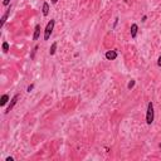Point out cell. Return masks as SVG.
<instances>
[{"mask_svg":"<svg viewBox=\"0 0 161 161\" xmlns=\"http://www.w3.org/2000/svg\"><path fill=\"white\" fill-rule=\"evenodd\" d=\"M154 103L148 102L147 103V112H146V123L151 125L154 122Z\"/></svg>","mask_w":161,"mask_h":161,"instance_id":"1","label":"cell"},{"mask_svg":"<svg viewBox=\"0 0 161 161\" xmlns=\"http://www.w3.org/2000/svg\"><path fill=\"white\" fill-rule=\"evenodd\" d=\"M54 24H55L54 19H51V21H48V24H47L44 30V40H48L51 38V34L53 33V29H54Z\"/></svg>","mask_w":161,"mask_h":161,"instance_id":"2","label":"cell"},{"mask_svg":"<svg viewBox=\"0 0 161 161\" xmlns=\"http://www.w3.org/2000/svg\"><path fill=\"white\" fill-rule=\"evenodd\" d=\"M18 99H19V95H15V96L10 99V103H9V106H8V108H7V111H5V113H9L10 111L13 110L14 108V106L16 104V102H18Z\"/></svg>","mask_w":161,"mask_h":161,"instance_id":"3","label":"cell"},{"mask_svg":"<svg viewBox=\"0 0 161 161\" xmlns=\"http://www.w3.org/2000/svg\"><path fill=\"white\" fill-rule=\"evenodd\" d=\"M117 52L116 51H107L106 52V59H108V60H115L117 58Z\"/></svg>","mask_w":161,"mask_h":161,"instance_id":"4","label":"cell"},{"mask_svg":"<svg viewBox=\"0 0 161 161\" xmlns=\"http://www.w3.org/2000/svg\"><path fill=\"white\" fill-rule=\"evenodd\" d=\"M9 14H10V8H8L7 12H5V14L3 15V18H1V23H0V28H3L4 26V24H5V21H7L8 16H9Z\"/></svg>","mask_w":161,"mask_h":161,"instance_id":"5","label":"cell"},{"mask_svg":"<svg viewBox=\"0 0 161 161\" xmlns=\"http://www.w3.org/2000/svg\"><path fill=\"white\" fill-rule=\"evenodd\" d=\"M137 32H138V26H137V24H132V25H131V37H132L134 39L137 37Z\"/></svg>","mask_w":161,"mask_h":161,"instance_id":"6","label":"cell"},{"mask_svg":"<svg viewBox=\"0 0 161 161\" xmlns=\"http://www.w3.org/2000/svg\"><path fill=\"white\" fill-rule=\"evenodd\" d=\"M39 35H40V25H37L35 29H34V35H33V39L34 40H38Z\"/></svg>","mask_w":161,"mask_h":161,"instance_id":"7","label":"cell"},{"mask_svg":"<svg viewBox=\"0 0 161 161\" xmlns=\"http://www.w3.org/2000/svg\"><path fill=\"white\" fill-rule=\"evenodd\" d=\"M57 47H58V43H57V42H54V43L51 45V49H49V54H51V55H54V54H55Z\"/></svg>","mask_w":161,"mask_h":161,"instance_id":"8","label":"cell"},{"mask_svg":"<svg viewBox=\"0 0 161 161\" xmlns=\"http://www.w3.org/2000/svg\"><path fill=\"white\" fill-rule=\"evenodd\" d=\"M42 12H43V15H44V16H47V15L49 14V4H48V3H44V4H43V10H42Z\"/></svg>","mask_w":161,"mask_h":161,"instance_id":"9","label":"cell"},{"mask_svg":"<svg viewBox=\"0 0 161 161\" xmlns=\"http://www.w3.org/2000/svg\"><path fill=\"white\" fill-rule=\"evenodd\" d=\"M0 101H1V102H0L1 106H5L7 102L9 101V96H8V95H3V97H1V99H0Z\"/></svg>","mask_w":161,"mask_h":161,"instance_id":"10","label":"cell"},{"mask_svg":"<svg viewBox=\"0 0 161 161\" xmlns=\"http://www.w3.org/2000/svg\"><path fill=\"white\" fill-rule=\"evenodd\" d=\"M3 52H4V53H8V52H9V44H8V42H4V43H3Z\"/></svg>","mask_w":161,"mask_h":161,"instance_id":"11","label":"cell"},{"mask_svg":"<svg viewBox=\"0 0 161 161\" xmlns=\"http://www.w3.org/2000/svg\"><path fill=\"white\" fill-rule=\"evenodd\" d=\"M134 86H135V81H134V79H131V82L127 84V88L131 90V88H134Z\"/></svg>","mask_w":161,"mask_h":161,"instance_id":"12","label":"cell"},{"mask_svg":"<svg viewBox=\"0 0 161 161\" xmlns=\"http://www.w3.org/2000/svg\"><path fill=\"white\" fill-rule=\"evenodd\" d=\"M37 49H38V47H34V51H33V53H32V55H30V58H34V55H35V52H37Z\"/></svg>","mask_w":161,"mask_h":161,"instance_id":"13","label":"cell"},{"mask_svg":"<svg viewBox=\"0 0 161 161\" xmlns=\"http://www.w3.org/2000/svg\"><path fill=\"white\" fill-rule=\"evenodd\" d=\"M9 3H10V0H4V1H3V5H4V7H8Z\"/></svg>","mask_w":161,"mask_h":161,"instance_id":"14","label":"cell"},{"mask_svg":"<svg viewBox=\"0 0 161 161\" xmlns=\"http://www.w3.org/2000/svg\"><path fill=\"white\" fill-rule=\"evenodd\" d=\"M33 88H34V84H30V86L28 87V90H26V91H28V92H32Z\"/></svg>","mask_w":161,"mask_h":161,"instance_id":"15","label":"cell"},{"mask_svg":"<svg viewBox=\"0 0 161 161\" xmlns=\"http://www.w3.org/2000/svg\"><path fill=\"white\" fill-rule=\"evenodd\" d=\"M157 65H159V67H161V55L159 57V59H157Z\"/></svg>","mask_w":161,"mask_h":161,"instance_id":"16","label":"cell"},{"mask_svg":"<svg viewBox=\"0 0 161 161\" xmlns=\"http://www.w3.org/2000/svg\"><path fill=\"white\" fill-rule=\"evenodd\" d=\"M7 161H14V159L12 156H9V157H7Z\"/></svg>","mask_w":161,"mask_h":161,"instance_id":"17","label":"cell"},{"mask_svg":"<svg viewBox=\"0 0 161 161\" xmlns=\"http://www.w3.org/2000/svg\"><path fill=\"white\" fill-rule=\"evenodd\" d=\"M58 3V0H52V4H57Z\"/></svg>","mask_w":161,"mask_h":161,"instance_id":"18","label":"cell"}]
</instances>
